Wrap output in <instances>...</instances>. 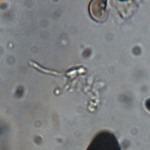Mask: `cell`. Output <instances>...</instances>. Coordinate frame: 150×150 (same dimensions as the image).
<instances>
[{"instance_id":"obj_1","label":"cell","mask_w":150,"mask_h":150,"mask_svg":"<svg viewBox=\"0 0 150 150\" xmlns=\"http://www.w3.org/2000/svg\"><path fill=\"white\" fill-rule=\"evenodd\" d=\"M86 150H121L116 136L109 131L99 132Z\"/></svg>"},{"instance_id":"obj_2","label":"cell","mask_w":150,"mask_h":150,"mask_svg":"<svg viewBox=\"0 0 150 150\" xmlns=\"http://www.w3.org/2000/svg\"><path fill=\"white\" fill-rule=\"evenodd\" d=\"M106 1H93L90 4V15L94 19L97 21H102L105 18Z\"/></svg>"}]
</instances>
